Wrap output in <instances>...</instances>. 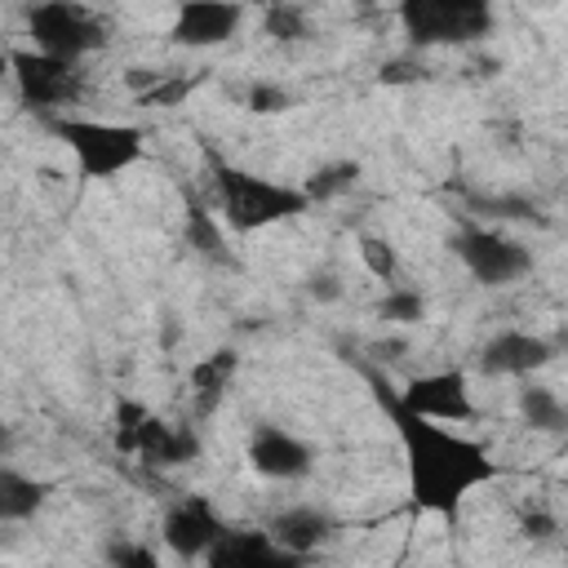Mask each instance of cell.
<instances>
[{"mask_svg": "<svg viewBox=\"0 0 568 568\" xmlns=\"http://www.w3.org/2000/svg\"><path fill=\"white\" fill-rule=\"evenodd\" d=\"M368 386H373L382 413L390 417V426H395V435L404 444L413 510H426V515H439L444 524H457L466 493L484 488L497 475V462L488 457V448L479 439L457 435L444 422L413 413L399 399V390H390L377 373H368Z\"/></svg>", "mask_w": 568, "mask_h": 568, "instance_id": "obj_1", "label": "cell"}, {"mask_svg": "<svg viewBox=\"0 0 568 568\" xmlns=\"http://www.w3.org/2000/svg\"><path fill=\"white\" fill-rule=\"evenodd\" d=\"M213 186H217V209L226 217L231 231H266L275 222H288L297 213H306L315 200L306 195V186H288L235 164L213 160Z\"/></svg>", "mask_w": 568, "mask_h": 568, "instance_id": "obj_2", "label": "cell"}, {"mask_svg": "<svg viewBox=\"0 0 568 568\" xmlns=\"http://www.w3.org/2000/svg\"><path fill=\"white\" fill-rule=\"evenodd\" d=\"M49 129L71 151V160H75L84 182H111V178H120L124 169H133L146 155L142 129H133V124L62 115V120H49Z\"/></svg>", "mask_w": 568, "mask_h": 568, "instance_id": "obj_3", "label": "cell"}, {"mask_svg": "<svg viewBox=\"0 0 568 568\" xmlns=\"http://www.w3.org/2000/svg\"><path fill=\"white\" fill-rule=\"evenodd\" d=\"M395 13L417 49L470 44L493 31V0H395Z\"/></svg>", "mask_w": 568, "mask_h": 568, "instance_id": "obj_4", "label": "cell"}, {"mask_svg": "<svg viewBox=\"0 0 568 568\" xmlns=\"http://www.w3.org/2000/svg\"><path fill=\"white\" fill-rule=\"evenodd\" d=\"M27 31L36 49L80 62L84 53L106 44V27L80 4V0H36L27 13Z\"/></svg>", "mask_w": 568, "mask_h": 568, "instance_id": "obj_5", "label": "cell"}, {"mask_svg": "<svg viewBox=\"0 0 568 568\" xmlns=\"http://www.w3.org/2000/svg\"><path fill=\"white\" fill-rule=\"evenodd\" d=\"M9 71H13V84L27 106H71L84 93L80 62L44 53V49H13Z\"/></svg>", "mask_w": 568, "mask_h": 568, "instance_id": "obj_6", "label": "cell"}, {"mask_svg": "<svg viewBox=\"0 0 568 568\" xmlns=\"http://www.w3.org/2000/svg\"><path fill=\"white\" fill-rule=\"evenodd\" d=\"M453 253L457 262L470 271V280L479 284H515L532 271V253L519 244V240H506L497 231H479V226H466L453 235Z\"/></svg>", "mask_w": 568, "mask_h": 568, "instance_id": "obj_7", "label": "cell"}, {"mask_svg": "<svg viewBox=\"0 0 568 568\" xmlns=\"http://www.w3.org/2000/svg\"><path fill=\"white\" fill-rule=\"evenodd\" d=\"M399 399H404L413 413L435 417V422H475L470 382H466L462 368H439V373L413 377V382H404Z\"/></svg>", "mask_w": 568, "mask_h": 568, "instance_id": "obj_8", "label": "cell"}, {"mask_svg": "<svg viewBox=\"0 0 568 568\" xmlns=\"http://www.w3.org/2000/svg\"><path fill=\"white\" fill-rule=\"evenodd\" d=\"M160 532H164V546H169L173 555L200 559V555H209V546L226 532V524H222V515L213 510L209 497H178V501L164 510Z\"/></svg>", "mask_w": 568, "mask_h": 568, "instance_id": "obj_9", "label": "cell"}, {"mask_svg": "<svg viewBox=\"0 0 568 568\" xmlns=\"http://www.w3.org/2000/svg\"><path fill=\"white\" fill-rule=\"evenodd\" d=\"M244 22V9L235 0H178L173 40L182 49H213L226 44Z\"/></svg>", "mask_w": 568, "mask_h": 568, "instance_id": "obj_10", "label": "cell"}, {"mask_svg": "<svg viewBox=\"0 0 568 568\" xmlns=\"http://www.w3.org/2000/svg\"><path fill=\"white\" fill-rule=\"evenodd\" d=\"M315 453L306 439H297L284 426H253L248 435V466L262 479H302L311 470Z\"/></svg>", "mask_w": 568, "mask_h": 568, "instance_id": "obj_11", "label": "cell"}, {"mask_svg": "<svg viewBox=\"0 0 568 568\" xmlns=\"http://www.w3.org/2000/svg\"><path fill=\"white\" fill-rule=\"evenodd\" d=\"M555 359V346L537 333H519V328H506L497 337L484 342L479 351V368L488 377H528L537 368H546Z\"/></svg>", "mask_w": 568, "mask_h": 568, "instance_id": "obj_12", "label": "cell"}, {"mask_svg": "<svg viewBox=\"0 0 568 568\" xmlns=\"http://www.w3.org/2000/svg\"><path fill=\"white\" fill-rule=\"evenodd\" d=\"M213 568H275V564H297V555H288L271 532H235L226 528L209 555H204Z\"/></svg>", "mask_w": 568, "mask_h": 568, "instance_id": "obj_13", "label": "cell"}, {"mask_svg": "<svg viewBox=\"0 0 568 568\" xmlns=\"http://www.w3.org/2000/svg\"><path fill=\"white\" fill-rule=\"evenodd\" d=\"M142 462L151 466H182V462H195L200 457V435L191 426H169L160 422L155 413L142 422V435H138V453Z\"/></svg>", "mask_w": 568, "mask_h": 568, "instance_id": "obj_14", "label": "cell"}, {"mask_svg": "<svg viewBox=\"0 0 568 568\" xmlns=\"http://www.w3.org/2000/svg\"><path fill=\"white\" fill-rule=\"evenodd\" d=\"M328 532H333V519L324 510H315V506H288V510H280L271 519V537L288 555H297V559H306L311 550H320L328 541Z\"/></svg>", "mask_w": 568, "mask_h": 568, "instance_id": "obj_15", "label": "cell"}, {"mask_svg": "<svg viewBox=\"0 0 568 568\" xmlns=\"http://www.w3.org/2000/svg\"><path fill=\"white\" fill-rule=\"evenodd\" d=\"M49 497V484L44 479H31L13 466H0V519L18 524V519H31Z\"/></svg>", "mask_w": 568, "mask_h": 568, "instance_id": "obj_16", "label": "cell"}, {"mask_svg": "<svg viewBox=\"0 0 568 568\" xmlns=\"http://www.w3.org/2000/svg\"><path fill=\"white\" fill-rule=\"evenodd\" d=\"M235 373H240V355H235L231 346H222V351L204 355V359L191 368V386H195L200 413L217 408V399L226 395V386H231V377H235Z\"/></svg>", "mask_w": 568, "mask_h": 568, "instance_id": "obj_17", "label": "cell"}, {"mask_svg": "<svg viewBox=\"0 0 568 568\" xmlns=\"http://www.w3.org/2000/svg\"><path fill=\"white\" fill-rule=\"evenodd\" d=\"M186 244L204 257V262H217V266H235V253L226 248V235H222V226L213 222V213L204 209V204H186Z\"/></svg>", "mask_w": 568, "mask_h": 568, "instance_id": "obj_18", "label": "cell"}, {"mask_svg": "<svg viewBox=\"0 0 568 568\" xmlns=\"http://www.w3.org/2000/svg\"><path fill=\"white\" fill-rule=\"evenodd\" d=\"M519 413H524V422L532 426V430H546V435H559V430H568V408L559 404V395L550 390V386H524L519 390Z\"/></svg>", "mask_w": 568, "mask_h": 568, "instance_id": "obj_19", "label": "cell"}, {"mask_svg": "<svg viewBox=\"0 0 568 568\" xmlns=\"http://www.w3.org/2000/svg\"><path fill=\"white\" fill-rule=\"evenodd\" d=\"M355 182H359V164H355V160H342V164H324V169H315V173H311V182H306V195H311V200H333V195L351 191Z\"/></svg>", "mask_w": 568, "mask_h": 568, "instance_id": "obj_20", "label": "cell"}, {"mask_svg": "<svg viewBox=\"0 0 568 568\" xmlns=\"http://www.w3.org/2000/svg\"><path fill=\"white\" fill-rule=\"evenodd\" d=\"M146 417H151L146 404H138V399H129V395L115 399V448H120V453H138V435H142V422H146Z\"/></svg>", "mask_w": 568, "mask_h": 568, "instance_id": "obj_21", "label": "cell"}, {"mask_svg": "<svg viewBox=\"0 0 568 568\" xmlns=\"http://www.w3.org/2000/svg\"><path fill=\"white\" fill-rule=\"evenodd\" d=\"M422 311H426V297H422L417 288H404V284H390V293H386L382 306H377V315L390 320V324H417Z\"/></svg>", "mask_w": 568, "mask_h": 568, "instance_id": "obj_22", "label": "cell"}, {"mask_svg": "<svg viewBox=\"0 0 568 568\" xmlns=\"http://www.w3.org/2000/svg\"><path fill=\"white\" fill-rule=\"evenodd\" d=\"M262 27H266V36H275V40H302V36H306V13H302L293 0H271Z\"/></svg>", "mask_w": 568, "mask_h": 568, "instance_id": "obj_23", "label": "cell"}, {"mask_svg": "<svg viewBox=\"0 0 568 568\" xmlns=\"http://www.w3.org/2000/svg\"><path fill=\"white\" fill-rule=\"evenodd\" d=\"M359 257H364L368 275H377V280H386V284L399 280V257H395V248H390L382 235H359Z\"/></svg>", "mask_w": 568, "mask_h": 568, "instance_id": "obj_24", "label": "cell"}, {"mask_svg": "<svg viewBox=\"0 0 568 568\" xmlns=\"http://www.w3.org/2000/svg\"><path fill=\"white\" fill-rule=\"evenodd\" d=\"M288 106H293V98L275 84H253L248 89V111H257V115H275V111H288Z\"/></svg>", "mask_w": 568, "mask_h": 568, "instance_id": "obj_25", "label": "cell"}, {"mask_svg": "<svg viewBox=\"0 0 568 568\" xmlns=\"http://www.w3.org/2000/svg\"><path fill=\"white\" fill-rule=\"evenodd\" d=\"M106 559L111 564H124V568H155V550L138 546V541H115L106 546Z\"/></svg>", "mask_w": 568, "mask_h": 568, "instance_id": "obj_26", "label": "cell"}, {"mask_svg": "<svg viewBox=\"0 0 568 568\" xmlns=\"http://www.w3.org/2000/svg\"><path fill=\"white\" fill-rule=\"evenodd\" d=\"M337 293H342V284H337V275H333V271H324V275L315 271V275H311V297H320V302H333Z\"/></svg>", "mask_w": 568, "mask_h": 568, "instance_id": "obj_27", "label": "cell"}, {"mask_svg": "<svg viewBox=\"0 0 568 568\" xmlns=\"http://www.w3.org/2000/svg\"><path fill=\"white\" fill-rule=\"evenodd\" d=\"M524 532H528V537H550V532H555V519H550L546 510H537V515L524 519Z\"/></svg>", "mask_w": 568, "mask_h": 568, "instance_id": "obj_28", "label": "cell"}, {"mask_svg": "<svg viewBox=\"0 0 568 568\" xmlns=\"http://www.w3.org/2000/svg\"><path fill=\"white\" fill-rule=\"evenodd\" d=\"M355 4H364V9H368V4H373V0H355Z\"/></svg>", "mask_w": 568, "mask_h": 568, "instance_id": "obj_29", "label": "cell"}]
</instances>
